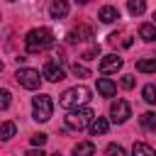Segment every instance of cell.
Masks as SVG:
<instances>
[{"instance_id": "21", "label": "cell", "mask_w": 156, "mask_h": 156, "mask_svg": "<svg viewBox=\"0 0 156 156\" xmlns=\"http://www.w3.org/2000/svg\"><path fill=\"white\" fill-rule=\"evenodd\" d=\"M141 98H144L149 105H156V85H144V90H141Z\"/></svg>"}, {"instance_id": "11", "label": "cell", "mask_w": 156, "mask_h": 156, "mask_svg": "<svg viewBox=\"0 0 156 156\" xmlns=\"http://www.w3.org/2000/svg\"><path fill=\"white\" fill-rule=\"evenodd\" d=\"M98 93H100L102 98H112V95L117 93V85H115L110 78H98Z\"/></svg>"}, {"instance_id": "15", "label": "cell", "mask_w": 156, "mask_h": 156, "mask_svg": "<svg viewBox=\"0 0 156 156\" xmlns=\"http://www.w3.org/2000/svg\"><path fill=\"white\" fill-rule=\"evenodd\" d=\"M136 71H141V73H156V56H151V58H139V61H136Z\"/></svg>"}, {"instance_id": "26", "label": "cell", "mask_w": 156, "mask_h": 156, "mask_svg": "<svg viewBox=\"0 0 156 156\" xmlns=\"http://www.w3.org/2000/svg\"><path fill=\"white\" fill-rule=\"evenodd\" d=\"M32 144H34V146H44V144H46V134H34V136H32Z\"/></svg>"}, {"instance_id": "6", "label": "cell", "mask_w": 156, "mask_h": 156, "mask_svg": "<svg viewBox=\"0 0 156 156\" xmlns=\"http://www.w3.org/2000/svg\"><path fill=\"white\" fill-rule=\"evenodd\" d=\"M129 117H132V107H129L127 100H117V102L110 105V119H112L115 124H122V122H127Z\"/></svg>"}, {"instance_id": "7", "label": "cell", "mask_w": 156, "mask_h": 156, "mask_svg": "<svg viewBox=\"0 0 156 156\" xmlns=\"http://www.w3.org/2000/svg\"><path fill=\"white\" fill-rule=\"evenodd\" d=\"M41 76H44L46 80H51V83H58V80H63V78H66V71L61 68V63H58V61H46V63H44Z\"/></svg>"}, {"instance_id": "2", "label": "cell", "mask_w": 156, "mask_h": 156, "mask_svg": "<svg viewBox=\"0 0 156 156\" xmlns=\"http://www.w3.org/2000/svg\"><path fill=\"white\" fill-rule=\"evenodd\" d=\"M88 100H90V88H85V85H73V88L63 90V95H61L58 105H61V107H66V110H73V107L85 105Z\"/></svg>"}, {"instance_id": "3", "label": "cell", "mask_w": 156, "mask_h": 156, "mask_svg": "<svg viewBox=\"0 0 156 156\" xmlns=\"http://www.w3.org/2000/svg\"><path fill=\"white\" fill-rule=\"evenodd\" d=\"M54 115V102H51V95H44L39 93L34 100H32V117L37 122H49Z\"/></svg>"}, {"instance_id": "19", "label": "cell", "mask_w": 156, "mask_h": 156, "mask_svg": "<svg viewBox=\"0 0 156 156\" xmlns=\"http://www.w3.org/2000/svg\"><path fill=\"white\" fill-rule=\"evenodd\" d=\"M132 154H134V156H136V154H141V156H154L156 151H154L149 144H141V141H136V144L132 146Z\"/></svg>"}, {"instance_id": "31", "label": "cell", "mask_w": 156, "mask_h": 156, "mask_svg": "<svg viewBox=\"0 0 156 156\" xmlns=\"http://www.w3.org/2000/svg\"><path fill=\"white\" fill-rule=\"evenodd\" d=\"M0 20H2V15H0Z\"/></svg>"}, {"instance_id": "14", "label": "cell", "mask_w": 156, "mask_h": 156, "mask_svg": "<svg viewBox=\"0 0 156 156\" xmlns=\"http://www.w3.org/2000/svg\"><path fill=\"white\" fill-rule=\"evenodd\" d=\"M139 37H141L144 41H154V39H156V24H154V22L141 24V27H139Z\"/></svg>"}, {"instance_id": "22", "label": "cell", "mask_w": 156, "mask_h": 156, "mask_svg": "<svg viewBox=\"0 0 156 156\" xmlns=\"http://www.w3.org/2000/svg\"><path fill=\"white\" fill-rule=\"evenodd\" d=\"M10 102H12L10 90H7V88H0V110H7V107H10Z\"/></svg>"}, {"instance_id": "9", "label": "cell", "mask_w": 156, "mask_h": 156, "mask_svg": "<svg viewBox=\"0 0 156 156\" xmlns=\"http://www.w3.org/2000/svg\"><path fill=\"white\" fill-rule=\"evenodd\" d=\"M98 20H100V22H105V24H112V22H117V20H119V10H117V7H112V5H105V7H100Z\"/></svg>"}, {"instance_id": "18", "label": "cell", "mask_w": 156, "mask_h": 156, "mask_svg": "<svg viewBox=\"0 0 156 156\" xmlns=\"http://www.w3.org/2000/svg\"><path fill=\"white\" fill-rule=\"evenodd\" d=\"M15 132H17L15 122H5V124H0V139H2V141L12 139V136H15Z\"/></svg>"}, {"instance_id": "8", "label": "cell", "mask_w": 156, "mask_h": 156, "mask_svg": "<svg viewBox=\"0 0 156 156\" xmlns=\"http://www.w3.org/2000/svg\"><path fill=\"white\" fill-rule=\"evenodd\" d=\"M122 68V58L117 54H107L100 58V73H115Z\"/></svg>"}, {"instance_id": "24", "label": "cell", "mask_w": 156, "mask_h": 156, "mask_svg": "<svg viewBox=\"0 0 156 156\" xmlns=\"http://www.w3.org/2000/svg\"><path fill=\"white\" fill-rule=\"evenodd\" d=\"M98 56H100V46H93V49H88V51H85L80 58H85V61H93V58H98Z\"/></svg>"}, {"instance_id": "5", "label": "cell", "mask_w": 156, "mask_h": 156, "mask_svg": "<svg viewBox=\"0 0 156 156\" xmlns=\"http://www.w3.org/2000/svg\"><path fill=\"white\" fill-rule=\"evenodd\" d=\"M41 78L44 76H39V71H34V68H17V73H15V80L27 90H37L41 85Z\"/></svg>"}, {"instance_id": "29", "label": "cell", "mask_w": 156, "mask_h": 156, "mask_svg": "<svg viewBox=\"0 0 156 156\" xmlns=\"http://www.w3.org/2000/svg\"><path fill=\"white\" fill-rule=\"evenodd\" d=\"M151 20H154V24H156V12H154V15H151Z\"/></svg>"}, {"instance_id": "27", "label": "cell", "mask_w": 156, "mask_h": 156, "mask_svg": "<svg viewBox=\"0 0 156 156\" xmlns=\"http://www.w3.org/2000/svg\"><path fill=\"white\" fill-rule=\"evenodd\" d=\"M105 151H107V154H119V156H122V154H124V149H122V146H119V144H110V146H107V149H105Z\"/></svg>"}, {"instance_id": "23", "label": "cell", "mask_w": 156, "mask_h": 156, "mask_svg": "<svg viewBox=\"0 0 156 156\" xmlns=\"http://www.w3.org/2000/svg\"><path fill=\"white\" fill-rule=\"evenodd\" d=\"M71 71H73V76H76V78H88V76H90V71H88L85 66H80V63H73V66H71Z\"/></svg>"}, {"instance_id": "4", "label": "cell", "mask_w": 156, "mask_h": 156, "mask_svg": "<svg viewBox=\"0 0 156 156\" xmlns=\"http://www.w3.org/2000/svg\"><path fill=\"white\" fill-rule=\"evenodd\" d=\"M93 117H95V112L90 107H73L66 115V127H71V129H85Z\"/></svg>"}, {"instance_id": "10", "label": "cell", "mask_w": 156, "mask_h": 156, "mask_svg": "<svg viewBox=\"0 0 156 156\" xmlns=\"http://www.w3.org/2000/svg\"><path fill=\"white\" fill-rule=\"evenodd\" d=\"M49 15H51L54 20L66 17V15H68V2H66V0H54L51 7H49Z\"/></svg>"}, {"instance_id": "13", "label": "cell", "mask_w": 156, "mask_h": 156, "mask_svg": "<svg viewBox=\"0 0 156 156\" xmlns=\"http://www.w3.org/2000/svg\"><path fill=\"white\" fill-rule=\"evenodd\" d=\"M90 37H93L90 27H76V29L68 34V41H85V39H90Z\"/></svg>"}, {"instance_id": "28", "label": "cell", "mask_w": 156, "mask_h": 156, "mask_svg": "<svg viewBox=\"0 0 156 156\" xmlns=\"http://www.w3.org/2000/svg\"><path fill=\"white\" fill-rule=\"evenodd\" d=\"M76 2H80V5H88V2H90V0H76Z\"/></svg>"}, {"instance_id": "12", "label": "cell", "mask_w": 156, "mask_h": 156, "mask_svg": "<svg viewBox=\"0 0 156 156\" xmlns=\"http://www.w3.org/2000/svg\"><path fill=\"white\" fill-rule=\"evenodd\" d=\"M88 127H90V134H93V136H98V134H105V132H107L110 122H107L105 117H93Z\"/></svg>"}, {"instance_id": "17", "label": "cell", "mask_w": 156, "mask_h": 156, "mask_svg": "<svg viewBox=\"0 0 156 156\" xmlns=\"http://www.w3.org/2000/svg\"><path fill=\"white\" fill-rule=\"evenodd\" d=\"M73 154H76V156H90V154H95V144H90V141H80V144L73 146Z\"/></svg>"}, {"instance_id": "1", "label": "cell", "mask_w": 156, "mask_h": 156, "mask_svg": "<svg viewBox=\"0 0 156 156\" xmlns=\"http://www.w3.org/2000/svg\"><path fill=\"white\" fill-rule=\"evenodd\" d=\"M24 46H27V51H32V54H39V51H44V49H51V46H54V32L46 29V27H34V29H29L27 37H24Z\"/></svg>"}, {"instance_id": "16", "label": "cell", "mask_w": 156, "mask_h": 156, "mask_svg": "<svg viewBox=\"0 0 156 156\" xmlns=\"http://www.w3.org/2000/svg\"><path fill=\"white\" fill-rule=\"evenodd\" d=\"M127 10H129V15L139 17V15H144V10H146V0H127Z\"/></svg>"}, {"instance_id": "25", "label": "cell", "mask_w": 156, "mask_h": 156, "mask_svg": "<svg viewBox=\"0 0 156 156\" xmlns=\"http://www.w3.org/2000/svg\"><path fill=\"white\" fill-rule=\"evenodd\" d=\"M122 88H124V90H132V88H134V78H132V76H122Z\"/></svg>"}, {"instance_id": "20", "label": "cell", "mask_w": 156, "mask_h": 156, "mask_svg": "<svg viewBox=\"0 0 156 156\" xmlns=\"http://www.w3.org/2000/svg\"><path fill=\"white\" fill-rule=\"evenodd\" d=\"M139 122H141V127H146V129H156V115H154V112H144V115L139 117Z\"/></svg>"}, {"instance_id": "30", "label": "cell", "mask_w": 156, "mask_h": 156, "mask_svg": "<svg viewBox=\"0 0 156 156\" xmlns=\"http://www.w3.org/2000/svg\"><path fill=\"white\" fill-rule=\"evenodd\" d=\"M0 71H2V61H0Z\"/></svg>"}]
</instances>
